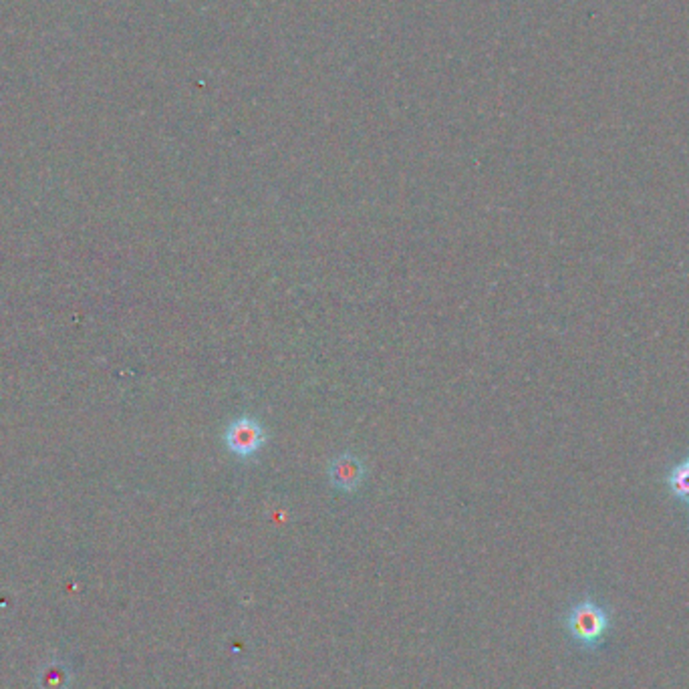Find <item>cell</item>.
Wrapping results in <instances>:
<instances>
[{
    "label": "cell",
    "mask_w": 689,
    "mask_h": 689,
    "mask_svg": "<svg viewBox=\"0 0 689 689\" xmlns=\"http://www.w3.org/2000/svg\"><path fill=\"white\" fill-rule=\"evenodd\" d=\"M613 617L604 604L584 594L581 601L573 603L563 614V629L573 644L586 654H597L607 645Z\"/></svg>",
    "instance_id": "cell-1"
},
{
    "label": "cell",
    "mask_w": 689,
    "mask_h": 689,
    "mask_svg": "<svg viewBox=\"0 0 689 689\" xmlns=\"http://www.w3.org/2000/svg\"><path fill=\"white\" fill-rule=\"evenodd\" d=\"M73 682L71 669L63 659H49L36 674V684L41 689H69Z\"/></svg>",
    "instance_id": "cell-4"
},
{
    "label": "cell",
    "mask_w": 689,
    "mask_h": 689,
    "mask_svg": "<svg viewBox=\"0 0 689 689\" xmlns=\"http://www.w3.org/2000/svg\"><path fill=\"white\" fill-rule=\"evenodd\" d=\"M365 476H367L365 462H363V458L357 454L341 452L329 462V468H327L329 484L335 490L344 492V494H353V492H357L361 488V484L365 482Z\"/></svg>",
    "instance_id": "cell-3"
},
{
    "label": "cell",
    "mask_w": 689,
    "mask_h": 689,
    "mask_svg": "<svg viewBox=\"0 0 689 689\" xmlns=\"http://www.w3.org/2000/svg\"><path fill=\"white\" fill-rule=\"evenodd\" d=\"M667 488L672 496L689 506V458L679 460L667 474Z\"/></svg>",
    "instance_id": "cell-5"
},
{
    "label": "cell",
    "mask_w": 689,
    "mask_h": 689,
    "mask_svg": "<svg viewBox=\"0 0 689 689\" xmlns=\"http://www.w3.org/2000/svg\"><path fill=\"white\" fill-rule=\"evenodd\" d=\"M226 450L238 460H250L266 445V430L258 417L245 414L232 420L225 430Z\"/></svg>",
    "instance_id": "cell-2"
}]
</instances>
